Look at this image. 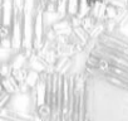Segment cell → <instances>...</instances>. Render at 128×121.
<instances>
[{
  "label": "cell",
  "instance_id": "6da1fadb",
  "mask_svg": "<svg viewBox=\"0 0 128 121\" xmlns=\"http://www.w3.org/2000/svg\"><path fill=\"white\" fill-rule=\"evenodd\" d=\"M2 20L3 25L13 27L14 20V0H3L2 2Z\"/></svg>",
  "mask_w": 128,
  "mask_h": 121
},
{
  "label": "cell",
  "instance_id": "7a4b0ae2",
  "mask_svg": "<svg viewBox=\"0 0 128 121\" xmlns=\"http://www.w3.org/2000/svg\"><path fill=\"white\" fill-rule=\"evenodd\" d=\"M79 12V0H68V17H76Z\"/></svg>",
  "mask_w": 128,
  "mask_h": 121
},
{
  "label": "cell",
  "instance_id": "3957f363",
  "mask_svg": "<svg viewBox=\"0 0 128 121\" xmlns=\"http://www.w3.org/2000/svg\"><path fill=\"white\" fill-rule=\"evenodd\" d=\"M10 100H12V93H9L4 87H2V96H0V107H2V108L6 107V103H8V102L10 103Z\"/></svg>",
  "mask_w": 128,
  "mask_h": 121
}]
</instances>
